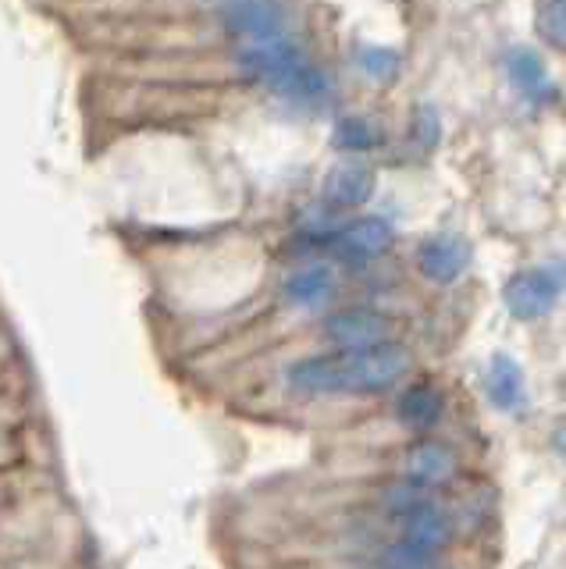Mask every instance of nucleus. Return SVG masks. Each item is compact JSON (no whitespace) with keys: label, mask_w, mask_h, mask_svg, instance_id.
I'll use <instances>...</instances> for the list:
<instances>
[{"label":"nucleus","mask_w":566,"mask_h":569,"mask_svg":"<svg viewBox=\"0 0 566 569\" xmlns=\"http://www.w3.org/2000/svg\"><path fill=\"white\" fill-rule=\"evenodd\" d=\"M403 373L406 352L385 338V342L364 349H335L325 356H307V360L289 367V385L299 391H314V396H328V391L367 396V391L393 388Z\"/></svg>","instance_id":"obj_1"},{"label":"nucleus","mask_w":566,"mask_h":569,"mask_svg":"<svg viewBox=\"0 0 566 569\" xmlns=\"http://www.w3.org/2000/svg\"><path fill=\"white\" fill-rule=\"evenodd\" d=\"M559 281L545 267H530L506 281V307L517 320H538L556 307Z\"/></svg>","instance_id":"obj_2"},{"label":"nucleus","mask_w":566,"mask_h":569,"mask_svg":"<svg viewBox=\"0 0 566 569\" xmlns=\"http://www.w3.org/2000/svg\"><path fill=\"white\" fill-rule=\"evenodd\" d=\"M225 26L246 47L268 43L281 36V8L275 0H239V4L225 8Z\"/></svg>","instance_id":"obj_3"},{"label":"nucleus","mask_w":566,"mask_h":569,"mask_svg":"<svg viewBox=\"0 0 566 569\" xmlns=\"http://www.w3.org/2000/svg\"><path fill=\"white\" fill-rule=\"evenodd\" d=\"M467 260H470V249L459 242L456 236H446V231H438V236H428L420 246H417V267L420 274L435 281V284H449L456 281L459 274L467 271Z\"/></svg>","instance_id":"obj_4"},{"label":"nucleus","mask_w":566,"mask_h":569,"mask_svg":"<svg viewBox=\"0 0 566 569\" xmlns=\"http://www.w3.org/2000/svg\"><path fill=\"white\" fill-rule=\"evenodd\" d=\"M325 335L331 346L339 349H364V346H378L388 338L385 317L375 310L352 307V310H339L325 320Z\"/></svg>","instance_id":"obj_5"},{"label":"nucleus","mask_w":566,"mask_h":569,"mask_svg":"<svg viewBox=\"0 0 566 569\" xmlns=\"http://www.w3.org/2000/svg\"><path fill=\"white\" fill-rule=\"evenodd\" d=\"M370 192H375V171L364 168L360 160H342L325 178V200L331 207H360L370 200Z\"/></svg>","instance_id":"obj_6"},{"label":"nucleus","mask_w":566,"mask_h":569,"mask_svg":"<svg viewBox=\"0 0 566 569\" xmlns=\"http://www.w3.org/2000/svg\"><path fill=\"white\" fill-rule=\"evenodd\" d=\"M403 541H410L424 551H438L449 541V516L424 498V502L403 512Z\"/></svg>","instance_id":"obj_7"},{"label":"nucleus","mask_w":566,"mask_h":569,"mask_svg":"<svg viewBox=\"0 0 566 569\" xmlns=\"http://www.w3.org/2000/svg\"><path fill=\"white\" fill-rule=\"evenodd\" d=\"M441 409H446V399L441 391L428 381L410 385L396 402V417L410 427V431H431V427L441 420Z\"/></svg>","instance_id":"obj_8"},{"label":"nucleus","mask_w":566,"mask_h":569,"mask_svg":"<svg viewBox=\"0 0 566 569\" xmlns=\"http://www.w3.org/2000/svg\"><path fill=\"white\" fill-rule=\"evenodd\" d=\"M506 76L513 82V89H517L520 97L527 100H548L553 97V82H548V71H545V61L538 58L535 50H527V47H517V50H509V58H506Z\"/></svg>","instance_id":"obj_9"},{"label":"nucleus","mask_w":566,"mask_h":569,"mask_svg":"<svg viewBox=\"0 0 566 569\" xmlns=\"http://www.w3.org/2000/svg\"><path fill=\"white\" fill-rule=\"evenodd\" d=\"M406 473L424 480V485H441V480H449L456 473V456L441 441L424 438L406 452Z\"/></svg>","instance_id":"obj_10"},{"label":"nucleus","mask_w":566,"mask_h":569,"mask_svg":"<svg viewBox=\"0 0 566 569\" xmlns=\"http://www.w3.org/2000/svg\"><path fill=\"white\" fill-rule=\"evenodd\" d=\"M339 246L346 249L349 257L367 260V257H378L393 246V224L385 218H357L342 228Z\"/></svg>","instance_id":"obj_11"},{"label":"nucleus","mask_w":566,"mask_h":569,"mask_svg":"<svg viewBox=\"0 0 566 569\" xmlns=\"http://www.w3.org/2000/svg\"><path fill=\"white\" fill-rule=\"evenodd\" d=\"M271 89L278 97H286V100H292V103H317V100H325V93H328V82H325V76L317 71L310 61H304L299 58L286 76H278L275 82H271Z\"/></svg>","instance_id":"obj_12"},{"label":"nucleus","mask_w":566,"mask_h":569,"mask_svg":"<svg viewBox=\"0 0 566 569\" xmlns=\"http://www.w3.org/2000/svg\"><path fill=\"white\" fill-rule=\"evenodd\" d=\"M488 399L499 406V409H520L524 406V370L509 360V356H495L491 367H488Z\"/></svg>","instance_id":"obj_13"},{"label":"nucleus","mask_w":566,"mask_h":569,"mask_svg":"<svg viewBox=\"0 0 566 569\" xmlns=\"http://www.w3.org/2000/svg\"><path fill=\"white\" fill-rule=\"evenodd\" d=\"M331 271L321 263L314 267H304V271H296L289 281H286V299L296 302V307H321V302L331 296Z\"/></svg>","instance_id":"obj_14"},{"label":"nucleus","mask_w":566,"mask_h":569,"mask_svg":"<svg viewBox=\"0 0 566 569\" xmlns=\"http://www.w3.org/2000/svg\"><path fill=\"white\" fill-rule=\"evenodd\" d=\"M535 29L548 47L566 50V0H538Z\"/></svg>","instance_id":"obj_15"},{"label":"nucleus","mask_w":566,"mask_h":569,"mask_svg":"<svg viewBox=\"0 0 566 569\" xmlns=\"http://www.w3.org/2000/svg\"><path fill=\"white\" fill-rule=\"evenodd\" d=\"M375 142H378V132L367 118L349 114L335 124V147L339 150H375Z\"/></svg>","instance_id":"obj_16"},{"label":"nucleus","mask_w":566,"mask_h":569,"mask_svg":"<svg viewBox=\"0 0 566 569\" xmlns=\"http://www.w3.org/2000/svg\"><path fill=\"white\" fill-rule=\"evenodd\" d=\"M424 498H428V495H424V480L406 473V480H399V485H393L385 491V506L403 516L406 509H414L417 502H424Z\"/></svg>","instance_id":"obj_17"},{"label":"nucleus","mask_w":566,"mask_h":569,"mask_svg":"<svg viewBox=\"0 0 566 569\" xmlns=\"http://www.w3.org/2000/svg\"><path fill=\"white\" fill-rule=\"evenodd\" d=\"M378 562L381 566H435V551H424L410 541H396L385 548V556Z\"/></svg>","instance_id":"obj_18"},{"label":"nucleus","mask_w":566,"mask_h":569,"mask_svg":"<svg viewBox=\"0 0 566 569\" xmlns=\"http://www.w3.org/2000/svg\"><path fill=\"white\" fill-rule=\"evenodd\" d=\"M360 68L375 79H388L396 71V53L381 47H364L360 50Z\"/></svg>","instance_id":"obj_19"},{"label":"nucleus","mask_w":566,"mask_h":569,"mask_svg":"<svg viewBox=\"0 0 566 569\" xmlns=\"http://www.w3.org/2000/svg\"><path fill=\"white\" fill-rule=\"evenodd\" d=\"M414 136H417V142H424V147H435V139H438V118L431 111H424L414 121Z\"/></svg>","instance_id":"obj_20"},{"label":"nucleus","mask_w":566,"mask_h":569,"mask_svg":"<svg viewBox=\"0 0 566 569\" xmlns=\"http://www.w3.org/2000/svg\"><path fill=\"white\" fill-rule=\"evenodd\" d=\"M210 4H218V8H232V4H239V0H210Z\"/></svg>","instance_id":"obj_21"}]
</instances>
